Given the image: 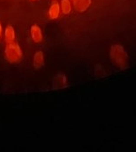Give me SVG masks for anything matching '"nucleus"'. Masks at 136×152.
Here are the masks:
<instances>
[{
    "label": "nucleus",
    "mask_w": 136,
    "mask_h": 152,
    "mask_svg": "<svg viewBox=\"0 0 136 152\" xmlns=\"http://www.w3.org/2000/svg\"><path fill=\"white\" fill-rule=\"evenodd\" d=\"M5 37H6V40L9 43H12L13 41V37H14V33H13V29L11 27H8L5 32Z\"/></svg>",
    "instance_id": "8"
},
{
    "label": "nucleus",
    "mask_w": 136,
    "mask_h": 152,
    "mask_svg": "<svg viewBox=\"0 0 136 152\" xmlns=\"http://www.w3.org/2000/svg\"><path fill=\"white\" fill-rule=\"evenodd\" d=\"M0 35H1V26H0Z\"/></svg>",
    "instance_id": "9"
},
{
    "label": "nucleus",
    "mask_w": 136,
    "mask_h": 152,
    "mask_svg": "<svg viewBox=\"0 0 136 152\" xmlns=\"http://www.w3.org/2000/svg\"><path fill=\"white\" fill-rule=\"evenodd\" d=\"M111 59L114 65L119 69H127L129 66V59L126 50L120 45H114L111 48Z\"/></svg>",
    "instance_id": "1"
},
{
    "label": "nucleus",
    "mask_w": 136,
    "mask_h": 152,
    "mask_svg": "<svg viewBox=\"0 0 136 152\" xmlns=\"http://www.w3.org/2000/svg\"><path fill=\"white\" fill-rule=\"evenodd\" d=\"M34 63L36 68H41V66L43 64V55L42 52H37L36 54L35 55V60Z\"/></svg>",
    "instance_id": "6"
},
{
    "label": "nucleus",
    "mask_w": 136,
    "mask_h": 152,
    "mask_svg": "<svg viewBox=\"0 0 136 152\" xmlns=\"http://www.w3.org/2000/svg\"><path fill=\"white\" fill-rule=\"evenodd\" d=\"M91 0H74V7L79 12H83L90 5Z\"/></svg>",
    "instance_id": "3"
},
{
    "label": "nucleus",
    "mask_w": 136,
    "mask_h": 152,
    "mask_svg": "<svg viewBox=\"0 0 136 152\" xmlns=\"http://www.w3.org/2000/svg\"><path fill=\"white\" fill-rule=\"evenodd\" d=\"M31 34H32V37L33 39L35 41V42H40L42 40V32H41V29L37 27V26H34L32 27V29H31Z\"/></svg>",
    "instance_id": "5"
},
{
    "label": "nucleus",
    "mask_w": 136,
    "mask_h": 152,
    "mask_svg": "<svg viewBox=\"0 0 136 152\" xmlns=\"http://www.w3.org/2000/svg\"><path fill=\"white\" fill-rule=\"evenodd\" d=\"M21 55L20 53V49L19 47L13 44L12 42L10 43L8 45V46L6 47V56L7 58L11 61H16L18 60H19Z\"/></svg>",
    "instance_id": "2"
},
{
    "label": "nucleus",
    "mask_w": 136,
    "mask_h": 152,
    "mask_svg": "<svg viewBox=\"0 0 136 152\" xmlns=\"http://www.w3.org/2000/svg\"><path fill=\"white\" fill-rule=\"evenodd\" d=\"M61 9L65 14H67L71 12V4L69 0H62L61 2Z\"/></svg>",
    "instance_id": "7"
},
{
    "label": "nucleus",
    "mask_w": 136,
    "mask_h": 152,
    "mask_svg": "<svg viewBox=\"0 0 136 152\" xmlns=\"http://www.w3.org/2000/svg\"><path fill=\"white\" fill-rule=\"evenodd\" d=\"M59 12H60V7H59V4L58 3H54L51 7L50 8V16L51 19H56L58 18V16L59 15Z\"/></svg>",
    "instance_id": "4"
}]
</instances>
